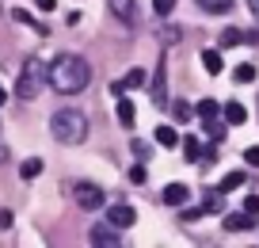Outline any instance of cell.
<instances>
[{"label":"cell","mask_w":259,"mask_h":248,"mask_svg":"<svg viewBox=\"0 0 259 248\" xmlns=\"http://www.w3.org/2000/svg\"><path fill=\"white\" fill-rule=\"evenodd\" d=\"M248 12H251L255 19H259V0H248Z\"/></svg>","instance_id":"32"},{"label":"cell","mask_w":259,"mask_h":248,"mask_svg":"<svg viewBox=\"0 0 259 248\" xmlns=\"http://www.w3.org/2000/svg\"><path fill=\"white\" fill-rule=\"evenodd\" d=\"M156 145H160V149H176L179 145V134L171 126H156Z\"/></svg>","instance_id":"11"},{"label":"cell","mask_w":259,"mask_h":248,"mask_svg":"<svg viewBox=\"0 0 259 248\" xmlns=\"http://www.w3.org/2000/svg\"><path fill=\"white\" fill-rule=\"evenodd\" d=\"M118 122H122V126H134V122H138V107H134V103H130V99H122V103H118Z\"/></svg>","instance_id":"12"},{"label":"cell","mask_w":259,"mask_h":248,"mask_svg":"<svg viewBox=\"0 0 259 248\" xmlns=\"http://www.w3.org/2000/svg\"><path fill=\"white\" fill-rule=\"evenodd\" d=\"M50 134L57 137L61 145H80L84 137H88V119H84L80 111H54V119H50Z\"/></svg>","instance_id":"2"},{"label":"cell","mask_w":259,"mask_h":248,"mask_svg":"<svg viewBox=\"0 0 259 248\" xmlns=\"http://www.w3.org/2000/svg\"><path fill=\"white\" fill-rule=\"evenodd\" d=\"M4 99H8V96H4V84H0V107H4Z\"/></svg>","instance_id":"33"},{"label":"cell","mask_w":259,"mask_h":248,"mask_svg":"<svg viewBox=\"0 0 259 248\" xmlns=\"http://www.w3.org/2000/svg\"><path fill=\"white\" fill-rule=\"evenodd\" d=\"M160 199L168 202V206H183V202H187V184H168Z\"/></svg>","instance_id":"10"},{"label":"cell","mask_w":259,"mask_h":248,"mask_svg":"<svg viewBox=\"0 0 259 248\" xmlns=\"http://www.w3.org/2000/svg\"><path fill=\"white\" fill-rule=\"evenodd\" d=\"M218 111H221V107H218V103H213V99H202V103L194 107V115H198V119H202V122H210V119H218Z\"/></svg>","instance_id":"16"},{"label":"cell","mask_w":259,"mask_h":248,"mask_svg":"<svg viewBox=\"0 0 259 248\" xmlns=\"http://www.w3.org/2000/svg\"><path fill=\"white\" fill-rule=\"evenodd\" d=\"M233 77H236V84H251V80H255V65H248V61H244V65H236V69H233Z\"/></svg>","instance_id":"19"},{"label":"cell","mask_w":259,"mask_h":248,"mask_svg":"<svg viewBox=\"0 0 259 248\" xmlns=\"http://www.w3.org/2000/svg\"><path fill=\"white\" fill-rule=\"evenodd\" d=\"M12 19H19V23H34V19H31V12H23V8H16V12H12Z\"/></svg>","instance_id":"29"},{"label":"cell","mask_w":259,"mask_h":248,"mask_svg":"<svg viewBox=\"0 0 259 248\" xmlns=\"http://www.w3.org/2000/svg\"><path fill=\"white\" fill-rule=\"evenodd\" d=\"M225 126H229V122H221V119H210V122H206V134H210V141H225Z\"/></svg>","instance_id":"17"},{"label":"cell","mask_w":259,"mask_h":248,"mask_svg":"<svg viewBox=\"0 0 259 248\" xmlns=\"http://www.w3.org/2000/svg\"><path fill=\"white\" fill-rule=\"evenodd\" d=\"M130 184H145V168H141V164H134V168H130Z\"/></svg>","instance_id":"27"},{"label":"cell","mask_w":259,"mask_h":248,"mask_svg":"<svg viewBox=\"0 0 259 248\" xmlns=\"http://www.w3.org/2000/svg\"><path fill=\"white\" fill-rule=\"evenodd\" d=\"M73 199H76V206H80V210H99V206H103V191H99L96 184H76L73 187Z\"/></svg>","instance_id":"4"},{"label":"cell","mask_w":259,"mask_h":248,"mask_svg":"<svg viewBox=\"0 0 259 248\" xmlns=\"http://www.w3.org/2000/svg\"><path fill=\"white\" fill-rule=\"evenodd\" d=\"M88 244H99V248H118V244H122V237L114 233V225L107 222V225H92V229H88Z\"/></svg>","instance_id":"5"},{"label":"cell","mask_w":259,"mask_h":248,"mask_svg":"<svg viewBox=\"0 0 259 248\" xmlns=\"http://www.w3.org/2000/svg\"><path fill=\"white\" fill-rule=\"evenodd\" d=\"M38 172H42V160H38V157H31V160H23V164H19V176H23V180H34Z\"/></svg>","instance_id":"21"},{"label":"cell","mask_w":259,"mask_h":248,"mask_svg":"<svg viewBox=\"0 0 259 248\" xmlns=\"http://www.w3.org/2000/svg\"><path fill=\"white\" fill-rule=\"evenodd\" d=\"M50 80V65L42 57H27L23 61V73H19V84H16V96L19 99H34Z\"/></svg>","instance_id":"3"},{"label":"cell","mask_w":259,"mask_h":248,"mask_svg":"<svg viewBox=\"0 0 259 248\" xmlns=\"http://www.w3.org/2000/svg\"><path fill=\"white\" fill-rule=\"evenodd\" d=\"M244 214H248V218H259V195H248V199H244Z\"/></svg>","instance_id":"25"},{"label":"cell","mask_w":259,"mask_h":248,"mask_svg":"<svg viewBox=\"0 0 259 248\" xmlns=\"http://www.w3.org/2000/svg\"><path fill=\"white\" fill-rule=\"evenodd\" d=\"M248 225H255V218H248L244 210H240V214H229V218H225V229H229V233H236V229H248Z\"/></svg>","instance_id":"13"},{"label":"cell","mask_w":259,"mask_h":248,"mask_svg":"<svg viewBox=\"0 0 259 248\" xmlns=\"http://www.w3.org/2000/svg\"><path fill=\"white\" fill-rule=\"evenodd\" d=\"M221 115H225L229 126H240L244 119H248V111H244V103H236V99H229L225 107H221Z\"/></svg>","instance_id":"9"},{"label":"cell","mask_w":259,"mask_h":248,"mask_svg":"<svg viewBox=\"0 0 259 248\" xmlns=\"http://www.w3.org/2000/svg\"><path fill=\"white\" fill-rule=\"evenodd\" d=\"M183 153H187V160H198V157H202V141L187 134V137H183Z\"/></svg>","instance_id":"20"},{"label":"cell","mask_w":259,"mask_h":248,"mask_svg":"<svg viewBox=\"0 0 259 248\" xmlns=\"http://www.w3.org/2000/svg\"><path fill=\"white\" fill-rule=\"evenodd\" d=\"M236 42H244V34L236 31V27H229V31L221 34V46H236Z\"/></svg>","instance_id":"24"},{"label":"cell","mask_w":259,"mask_h":248,"mask_svg":"<svg viewBox=\"0 0 259 248\" xmlns=\"http://www.w3.org/2000/svg\"><path fill=\"white\" fill-rule=\"evenodd\" d=\"M34 4H38V12H54L57 8V0H34Z\"/></svg>","instance_id":"30"},{"label":"cell","mask_w":259,"mask_h":248,"mask_svg":"<svg viewBox=\"0 0 259 248\" xmlns=\"http://www.w3.org/2000/svg\"><path fill=\"white\" fill-rule=\"evenodd\" d=\"M107 222H111L114 229H130V225L138 222V210L134 206H107Z\"/></svg>","instance_id":"6"},{"label":"cell","mask_w":259,"mask_h":248,"mask_svg":"<svg viewBox=\"0 0 259 248\" xmlns=\"http://www.w3.org/2000/svg\"><path fill=\"white\" fill-rule=\"evenodd\" d=\"M171 8H176V0H153V12H156V16H171Z\"/></svg>","instance_id":"26"},{"label":"cell","mask_w":259,"mask_h":248,"mask_svg":"<svg viewBox=\"0 0 259 248\" xmlns=\"http://www.w3.org/2000/svg\"><path fill=\"white\" fill-rule=\"evenodd\" d=\"M122 88H145V69H130L122 77Z\"/></svg>","instance_id":"18"},{"label":"cell","mask_w":259,"mask_h":248,"mask_svg":"<svg viewBox=\"0 0 259 248\" xmlns=\"http://www.w3.org/2000/svg\"><path fill=\"white\" fill-rule=\"evenodd\" d=\"M88 80H92V69H88V61L76 57V54H61V57H54V65H50V84H54L57 92H65V96L84 92Z\"/></svg>","instance_id":"1"},{"label":"cell","mask_w":259,"mask_h":248,"mask_svg":"<svg viewBox=\"0 0 259 248\" xmlns=\"http://www.w3.org/2000/svg\"><path fill=\"white\" fill-rule=\"evenodd\" d=\"M191 115H194V107L187 103V99H176V103H171V119L176 122H191Z\"/></svg>","instance_id":"15"},{"label":"cell","mask_w":259,"mask_h":248,"mask_svg":"<svg viewBox=\"0 0 259 248\" xmlns=\"http://www.w3.org/2000/svg\"><path fill=\"white\" fill-rule=\"evenodd\" d=\"M202 69L210 73V77H218V73L225 69V57H221V50H202Z\"/></svg>","instance_id":"8"},{"label":"cell","mask_w":259,"mask_h":248,"mask_svg":"<svg viewBox=\"0 0 259 248\" xmlns=\"http://www.w3.org/2000/svg\"><path fill=\"white\" fill-rule=\"evenodd\" d=\"M0 16H4V8H0Z\"/></svg>","instance_id":"34"},{"label":"cell","mask_w":259,"mask_h":248,"mask_svg":"<svg viewBox=\"0 0 259 248\" xmlns=\"http://www.w3.org/2000/svg\"><path fill=\"white\" fill-rule=\"evenodd\" d=\"M198 4H202L206 12H229L233 8V0H198Z\"/></svg>","instance_id":"23"},{"label":"cell","mask_w":259,"mask_h":248,"mask_svg":"<svg viewBox=\"0 0 259 248\" xmlns=\"http://www.w3.org/2000/svg\"><path fill=\"white\" fill-rule=\"evenodd\" d=\"M240 184H244V172H229V176L221 180V187H218V191H221V195H229V191H236Z\"/></svg>","instance_id":"22"},{"label":"cell","mask_w":259,"mask_h":248,"mask_svg":"<svg viewBox=\"0 0 259 248\" xmlns=\"http://www.w3.org/2000/svg\"><path fill=\"white\" fill-rule=\"evenodd\" d=\"M164 73H168V61L160 57V65H156V80H153V103L156 107H168V80H164Z\"/></svg>","instance_id":"7"},{"label":"cell","mask_w":259,"mask_h":248,"mask_svg":"<svg viewBox=\"0 0 259 248\" xmlns=\"http://www.w3.org/2000/svg\"><path fill=\"white\" fill-rule=\"evenodd\" d=\"M244 160H248L251 168H259V145H251V149H244Z\"/></svg>","instance_id":"28"},{"label":"cell","mask_w":259,"mask_h":248,"mask_svg":"<svg viewBox=\"0 0 259 248\" xmlns=\"http://www.w3.org/2000/svg\"><path fill=\"white\" fill-rule=\"evenodd\" d=\"M111 12L122 23H130V19H134V0H111Z\"/></svg>","instance_id":"14"},{"label":"cell","mask_w":259,"mask_h":248,"mask_svg":"<svg viewBox=\"0 0 259 248\" xmlns=\"http://www.w3.org/2000/svg\"><path fill=\"white\" fill-rule=\"evenodd\" d=\"M12 225V210H0V229H8Z\"/></svg>","instance_id":"31"}]
</instances>
